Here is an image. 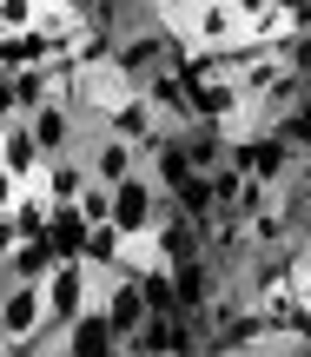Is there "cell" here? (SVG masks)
Listing matches in <instances>:
<instances>
[{
	"mask_svg": "<svg viewBox=\"0 0 311 357\" xmlns=\"http://www.w3.org/2000/svg\"><path fill=\"white\" fill-rule=\"evenodd\" d=\"M298 153H305V146L291 139L285 126H245V132H232V166L252 172V178H265V185H291V178H298Z\"/></svg>",
	"mask_w": 311,
	"mask_h": 357,
	"instance_id": "cell-1",
	"label": "cell"
},
{
	"mask_svg": "<svg viewBox=\"0 0 311 357\" xmlns=\"http://www.w3.org/2000/svg\"><path fill=\"white\" fill-rule=\"evenodd\" d=\"M166 218H172V192L159 185L153 172H132V178L113 185V225L126 231V238H153Z\"/></svg>",
	"mask_w": 311,
	"mask_h": 357,
	"instance_id": "cell-2",
	"label": "cell"
},
{
	"mask_svg": "<svg viewBox=\"0 0 311 357\" xmlns=\"http://www.w3.org/2000/svg\"><path fill=\"white\" fill-rule=\"evenodd\" d=\"M93 305H100V271H93L86 258H60L53 278H47V324H53V337H60L73 318H86Z\"/></svg>",
	"mask_w": 311,
	"mask_h": 357,
	"instance_id": "cell-3",
	"label": "cell"
},
{
	"mask_svg": "<svg viewBox=\"0 0 311 357\" xmlns=\"http://www.w3.org/2000/svg\"><path fill=\"white\" fill-rule=\"evenodd\" d=\"M172 33H179L185 47L225 53V47H238V40H245V20H238L232 0H185V7L172 13Z\"/></svg>",
	"mask_w": 311,
	"mask_h": 357,
	"instance_id": "cell-4",
	"label": "cell"
},
{
	"mask_svg": "<svg viewBox=\"0 0 311 357\" xmlns=\"http://www.w3.org/2000/svg\"><path fill=\"white\" fill-rule=\"evenodd\" d=\"M192 126H225V132H245L252 126V93L238 73H212L192 79Z\"/></svg>",
	"mask_w": 311,
	"mask_h": 357,
	"instance_id": "cell-5",
	"label": "cell"
},
{
	"mask_svg": "<svg viewBox=\"0 0 311 357\" xmlns=\"http://www.w3.org/2000/svg\"><path fill=\"white\" fill-rule=\"evenodd\" d=\"M0 337L7 344H40V337L60 344L47 324V284H20V278L0 284Z\"/></svg>",
	"mask_w": 311,
	"mask_h": 357,
	"instance_id": "cell-6",
	"label": "cell"
},
{
	"mask_svg": "<svg viewBox=\"0 0 311 357\" xmlns=\"http://www.w3.org/2000/svg\"><path fill=\"white\" fill-rule=\"evenodd\" d=\"M100 311L113 318V331L132 344V337L146 331V318H153V291H146V278H132V271H100Z\"/></svg>",
	"mask_w": 311,
	"mask_h": 357,
	"instance_id": "cell-7",
	"label": "cell"
},
{
	"mask_svg": "<svg viewBox=\"0 0 311 357\" xmlns=\"http://www.w3.org/2000/svg\"><path fill=\"white\" fill-rule=\"evenodd\" d=\"M79 153H86V166H93V178H100V185H119V178L146 172V146L126 139V132H113V126H93Z\"/></svg>",
	"mask_w": 311,
	"mask_h": 357,
	"instance_id": "cell-8",
	"label": "cell"
},
{
	"mask_svg": "<svg viewBox=\"0 0 311 357\" xmlns=\"http://www.w3.org/2000/svg\"><path fill=\"white\" fill-rule=\"evenodd\" d=\"M53 93H60V66H33V60L7 66V113H40Z\"/></svg>",
	"mask_w": 311,
	"mask_h": 357,
	"instance_id": "cell-9",
	"label": "cell"
},
{
	"mask_svg": "<svg viewBox=\"0 0 311 357\" xmlns=\"http://www.w3.org/2000/svg\"><path fill=\"white\" fill-rule=\"evenodd\" d=\"M119 344H126V337L113 331V318H106L100 305H93L86 318H73V324L60 331V351H66V357H113Z\"/></svg>",
	"mask_w": 311,
	"mask_h": 357,
	"instance_id": "cell-10",
	"label": "cell"
},
{
	"mask_svg": "<svg viewBox=\"0 0 311 357\" xmlns=\"http://www.w3.org/2000/svg\"><path fill=\"white\" fill-rule=\"evenodd\" d=\"M0 132H7V172L13 178H40V172H47V146H40V132H33L26 113L0 119Z\"/></svg>",
	"mask_w": 311,
	"mask_h": 357,
	"instance_id": "cell-11",
	"label": "cell"
},
{
	"mask_svg": "<svg viewBox=\"0 0 311 357\" xmlns=\"http://www.w3.org/2000/svg\"><path fill=\"white\" fill-rule=\"evenodd\" d=\"M60 258H66V252L47 238V231H40V238H20V245H13V258H7L0 271H7V278H20V284H47Z\"/></svg>",
	"mask_w": 311,
	"mask_h": 357,
	"instance_id": "cell-12",
	"label": "cell"
},
{
	"mask_svg": "<svg viewBox=\"0 0 311 357\" xmlns=\"http://www.w3.org/2000/svg\"><path fill=\"white\" fill-rule=\"evenodd\" d=\"M47 192H53V205H79V192L93 185V166H86V153H60V159H47Z\"/></svg>",
	"mask_w": 311,
	"mask_h": 357,
	"instance_id": "cell-13",
	"label": "cell"
},
{
	"mask_svg": "<svg viewBox=\"0 0 311 357\" xmlns=\"http://www.w3.org/2000/svg\"><path fill=\"white\" fill-rule=\"evenodd\" d=\"M179 146H185V159H192L199 172H219L225 159H232V132L225 126H179Z\"/></svg>",
	"mask_w": 311,
	"mask_h": 357,
	"instance_id": "cell-14",
	"label": "cell"
},
{
	"mask_svg": "<svg viewBox=\"0 0 311 357\" xmlns=\"http://www.w3.org/2000/svg\"><path fill=\"white\" fill-rule=\"evenodd\" d=\"M79 258H86L93 271H119V258H126V231H119V225H93Z\"/></svg>",
	"mask_w": 311,
	"mask_h": 357,
	"instance_id": "cell-15",
	"label": "cell"
},
{
	"mask_svg": "<svg viewBox=\"0 0 311 357\" xmlns=\"http://www.w3.org/2000/svg\"><path fill=\"white\" fill-rule=\"evenodd\" d=\"M86 218H79V205H53V225H47V238L53 245H60V252L66 258H79V252H86Z\"/></svg>",
	"mask_w": 311,
	"mask_h": 357,
	"instance_id": "cell-16",
	"label": "cell"
},
{
	"mask_svg": "<svg viewBox=\"0 0 311 357\" xmlns=\"http://www.w3.org/2000/svg\"><path fill=\"white\" fill-rule=\"evenodd\" d=\"M40 7H47V0H0V33H7V40L33 33V26H40Z\"/></svg>",
	"mask_w": 311,
	"mask_h": 357,
	"instance_id": "cell-17",
	"label": "cell"
},
{
	"mask_svg": "<svg viewBox=\"0 0 311 357\" xmlns=\"http://www.w3.org/2000/svg\"><path fill=\"white\" fill-rule=\"evenodd\" d=\"M79 218H86V225H113V185L93 178V185L79 192Z\"/></svg>",
	"mask_w": 311,
	"mask_h": 357,
	"instance_id": "cell-18",
	"label": "cell"
},
{
	"mask_svg": "<svg viewBox=\"0 0 311 357\" xmlns=\"http://www.w3.org/2000/svg\"><path fill=\"white\" fill-rule=\"evenodd\" d=\"M232 7H238V20H245V26H265L278 13V0H232Z\"/></svg>",
	"mask_w": 311,
	"mask_h": 357,
	"instance_id": "cell-19",
	"label": "cell"
},
{
	"mask_svg": "<svg viewBox=\"0 0 311 357\" xmlns=\"http://www.w3.org/2000/svg\"><path fill=\"white\" fill-rule=\"evenodd\" d=\"M20 192H26V178H13L7 166H0V218H7L13 205H20Z\"/></svg>",
	"mask_w": 311,
	"mask_h": 357,
	"instance_id": "cell-20",
	"label": "cell"
},
{
	"mask_svg": "<svg viewBox=\"0 0 311 357\" xmlns=\"http://www.w3.org/2000/svg\"><path fill=\"white\" fill-rule=\"evenodd\" d=\"M20 238H26V231H20V218L7 212V218H0V265H7V258H13V245H20Z\"/></svg>",
	"mask_w": 311,
	"mask_h": 357,
	"instance_id": "cell-21",
	"label": "cell"
},
{
	"mask_svg": "<svg viewBox=\"0 0 311 357\" xmlns=\"http://www.w3.org/2000/svg\"><path fill=\"white\" fill-rule=\"evenodd\" d=\"M298 185L311 192V146H305V153H298Z\"/></svg>",
	"mask_w": 311,
	"mask_h": 357,
	"instance_id": "cell-22",
	"label": "cell"
},
{
	"mask_svg": "<svg viewBox=\"0 0 311 357\" xmlns=\"http://www.w3.org/2000/svg\"><path fill=\"white\" fill-rule=\"evenodd\" d=\"M232 357H272V344H252V351H232Z\"/></svg>",
	"mask_w": 311,
	"mask_h": 357,
	"instance_id": "cell-23",
	"label": "cell"
},
{
	"mask_svg": "<svg viewBox=\"0 0 311 357\" xmlns=\"http://www.w3.org/2000/svg\"><path fill=\"white\" fill-rule=\"evenodd\" d=\"M298 252H305V258H311V218H305V231H298Z\"/></svg>",
	"mask_w": 311,
	"mask_h": 357,
	"instance_id": "cell-24",
	"label": "cell"
},
{
	"mask_svg": "<svg viewBox=\"0 0 311 357\" xmlns=\"http://www.w3.org/2000/svg\"><path fill=\"white\" fill-rule=\"evenodd\" d=\"M0 166H7V132H0Z\"/></svg>",
	"mask_w": 311,
	"mask_h": 357,
	"instance_id": "cell-25",
	"label": "cell"
},
{
	"mask_svg": "<svg viewBox=\"0 0 311 357\" xmlns=\"http://www.w3.org/2000/svg\"><path fill=\"white\" fill-rule=\"evenodd\" d=\"M0 357H7V337H0Z\"/></svg>",
	"mask_w": 311,
	"mask_h": 357,
	"instance_id": "cell-26",
	"label": "cell"
},
{
	"mask_svg": "<svg viewBox=\"0 0 311 357\" xmlns=\"http://www.w3.org/2000/svg\"><path fill=\"white\" fill-rule=\"evenodd\" d=\"M0 284H7V271H0Z\"/></svg>",
	"mask_w": 311,
	"mask_h": 357,
	"instance_id": "cell-27",
	"label": "cell"
},
{
	"mask_svg": "<svg viewBox=\"0 0 311 357\" xmlns=\"http://www.w3.org/2000/svg\"><path fill=\"white\" fill-rule=\"evenodd\" d=\"M305 351H311V337H305Z\"/></svg>",
	"mask_w": 311,
	"mask_h": 357,
	"instance_id": "cell-28",
	"label": "cell"
},
{
	"mask_svg": "<svg viewBox=\"0 0 311 357\" xmlns=\"http://www.w3.org/2000/svg\"><path fill=\"white\" fill-rule=\"evenodd\" d=\"M206 357H212V351H206Z\"/></svg>",
	"mask_w": 311,
	"mask_h": 357,
	"instance_id": "cell-29",
	"label": "cell"
}]
</instances>
